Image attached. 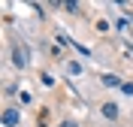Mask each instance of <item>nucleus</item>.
I'll return each mask as SVG.
<instances>
[{"label":"nucleus","mask_w":133,"mask_h":127,"mask_svg":"<svg viewBox=\"0 0 133 127\" xmlns=\"http://www.w3.org/2000/svg\"><path fill=\"white\" fill-rule=\"evenodd\" d=\"M12 64H15V67H21V70L30 64V51H27V45H21V42H15V45H12Z\"/></svg>","instance_id":"nucleus-1"},{"label":"nucleus","mask_w":133,"mask_h":127,"mask_svg":"<svg viewBox=\"0 0 133 127\" xmlns=\"http://www.w3.org/2000/svg\"><path fill=\"white\" fill-rule=\"evenodd\" d=\"M100 112H103V118H109V121H115L118 118V103H103V106H100Z\"/></svg>","instance_id":"nucleus-2"},{"label":"nucleus","mask_w":133,"mask_h":127,"mask_svg":"<svg viewBox=\"0 0 133 127\" xmlns=\"http://www.w3.org/2000/svg\"><path fill=\"white\" fill-rule=\"evenodd\" d=\"M3 124H6V127H15L18 124V109H6V112H3Z\"/></svg>","instance_id":"nucleus-3"},{"label":"nucleus","mask_w":133,"mask_h":127,"mask_svg":"<svg viewBox=\"0 0 133 127\" xmlns=\"http://www.w3.org/2000/svg\"><path fill=\"white\" fill-rule=\"evenodd\" d=\"M36 121H39V127H49V121H51V112H49V109H42Z\"/></svg>","instance_id":"nucleus-4"},{"label":"nucleus","mask_w":133,"mask_h":127,"mask_svg":"<svg viewBox=\"0 0 133 127\" xmlns=\"http://www.w3.org/2000/svg\"><path fill=\"white\" fill-rule=\"evenodd\" d=\"M103 85H109V88H118V85H121V82H118L115 76H103Z\"/></svg>","instance_id":"nucleus-5"},{"label":"nucleus","mask_w":133,"mask_h":127,"mask_svg":"<svg viewBox=\"0 0 133 127\" xmlns=\"http://www.w3.org/2000/svg\"><path fill=\"white\" fill-rule=\"evenodd\" d=\"M58 127H76V121H61Z\"/></svg>","instance_id":"nucleus-6"}]
</instances>
